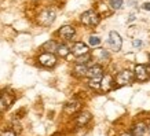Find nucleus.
<instances>
[{"instance_id": "obj_1", "label": "nucleus", "mask_w": 150, "mask_h": 136, "mask_svg": "<svg viewBox=\"0 0 150 136\" xmlns=\"http://www.w3.org/2000/svg\"><path fill=\"white\" fill-rule=\"evenodd\" d=\"M80 21H81V23L83 25H86V26H96V25L100 22V17L95 13V11L88 10V11H86V13L81 14Z\"/></svg>"}, {"instance_id": "obj_2", "label": "nucleus", "mask_w": 150, "mask_h": 136, "mask_svg": "<svg viewBox=\"0 0 150 136\" xmlns=\"http://www.w3.org/2000/svg\"><path fill=\"white\" fill-rule=\"evenodd\" d=\"M55 17H57V14H55L54 10L47 8L39 15V22L41 25H44V26H48V25H51L55 21Z\"/></svg>"}, {"instance_id": "obj_3", "label": "nucleus", "mask_w": 150, "mask_h": 136, "mask_svg": "<svg viewBox=\"0 0 150 136\" xmlns=\"http://www.w3.org/2000/svg\"><path fill=\"white\" fill-rule=\"evenodd\" d=\"M134 81V73L131 70H123L117 74V87H123L131 84Z\"/></svg>"}, {"instance_id": "obj_4", "label": "nucleus", "mask_w": 150, "mask_h": 136, "mask_svg": "<svg viewBox=\"0 0 150 136\" xmlns=\"http://www.w3.org/2000/svg\"><path fill=\"white\" fill-rule=\"evenodd\" d=\"M39 63L44 68H52L57 63V56L54 54H48V52H44L39 56Z\"/></svg>"}, {"instance_id": "obj_5", "label": "nucleus", "mask_w": 150, "mask_h": 136, "mask_svg": "<svg viewBox=\"0 0 150 136\" xmlns=\"http://www.w3.org/2000/svg\"><path fill=\"white\" fill-rule=\"evenodd\" d=\"M109 45L110 48L113 51H120L121 50V45H123V40H121V37H120V35H118L117 32H110L109 33Z\"/></svg>"}, {"instance_id": "obj_6", "label": "nucleus", "mask_w": 150, "mask_h": 136, "mask_svg": "<svg viewBox=\"0 0 150 136\" xmlns=\"http://www.w3.org/2000/svg\"><path fill=\"white\" fill-rule=\"evenodd\" d=\"M87 77H90V80H100L103 77V69L99 65H94L87 70Z\"/></svg>"}, {"instance_id": "obj_7", "label": "nucleus", "mask_w": 150, "mask_h": 136, "mask_svg": "<svg viewBox=\"0 0 150 136\" xmlns=\"http://www.w3.org/2000/svg\"><path fill=\"white\" fill-rule=\"evenodd\" d=\"M88 51H90L88 45L84 44L83 41H77V43H74V44H73L70 52H72L73 55H76V56L79 58V56H81V55L88 54Z\"/></svg>"}, {"instance_id": "obj_8", "label": "nucleus", "mask_w": 150, "mask_h": 136, "mask_svg": "<svg viewBox=\"0 0 150 136\" xmlns=\"http://www.w3.org/2000/svg\"><path fill=\"white\" fill-rule=\"evenodd\" d=\"M74 33H76V30H74V27L70 26V25H65V26H62L58 30L59 37L64 39V40H72L73 36H74Z\"/></svg>"}, {"instance_id": "obj_9", "label": "nucleus", "mask_w": 150, "mask_h": 136, "mask_svg": "<svg viewBox=\"0 0 150 136\" xmlns=\"http://www.w3.org/2000/svg\"><path fill=\"white\" fill-rule=\"evenodd\" d=\"M134 77L137 78L138 81H146V80L149 78L147 73H146V66L145 65H137V66H135Z\"/></svg>"}, {"instance_id": "obj_10", "label": "nucleus", "mask_w": 150, "mask_h": 136, "mask_svg": "<svg viewBox=\"0 0 150 136\" xmlns=\"http://www.w3.org/2000/svg\"><path fill=\"white\" fill-rule=\"evenodd\" d=\"M134 136H149V128L145 123H138L134 127V132H131Z\"/></svg>"}, {"instance_id": "obj_11", "label": "nucleus", "mask_w": 150, "mask_h": 136, "mask_svg": "<svg viewBox=\"0 0 150 136\" xmlns=\"http://www.w3.org/2000/svg\"><path fill=\"white\" fill-rule=\"evenodd\" d=\"M114 87V80L109 74H103V77L100 80V88L103 91H110Z\"/></svg>"}, {"instance_id": "obj_12", "label": "nucleus", "mask_w": 150, "mask_h": 136, "mask_svg": "<svg viewBox=\"0 0 150 136\" xmlns=\"http://www.w3.org/2000/svg\"><path fill=\"white\" fill-rule=\"evenodd\" d=\"M91 113L90 111H83V113H80L77 116V118H76V123H77L79 127H84V125H87V124L91 121Z\"/></svg>"}, {"instance_id": "obj_13", "label": "nucleus", "mask_w": 150, "mask_h": 136, "mask_svg": "<svg viewBox=\"0 0 150 136\" xmlns=\"http://www.w3.org/2000/svg\"><path fill=\"white\" fill-rule=\"evenodd\" d=\"M57 48H58V43L54 41V40H48L43 44V50L46 51V52H48V54H54V52H57Z\"/></svg>"}, {"instance_id": "obj_14", "label": "nucleus", "mask_w": 150, "mask_h": 136, "mask_svg": "<svg viewBox=\"0 0 150 136\" xmlns=\"http://www.w3.org/2000/svg\"><path fill=\"white\" fill-rule=\"evenodd\" d=\"M80 107H81L80 102H69V103L65 104V111L69 114H73V113H76V111H79Z\"/></svg>"}, {"instance_id": "obj_15", "label": "nucleus", "mask_w": 150, "mask_h": 136, "mask_svg": "<svg viewBox=\"0 0 150 136\" xmlns=\"http://www.w3.org/2000/svg\"><path fill=\"white\" fill-rule=\"evenodd\" d=\"M57 54H58V56H61V58H66V56L70 54V48H69L66 44H58Z\"/></svg>"}, {"instance_id": "obj_16", "label": "nucleus", "mask_w": 150, "mask_h": 136, "mask_svg": "<svg viewBox=\"0 0 150 136\" xmlns=\"http://www.w3.org/2000/svg\"><path fill=\"white\" fill-rule=\"evenodd\" d=\"M87 70H88V68H87L86 65H76V68H74L73 72L79 77H84V76H87Z\"/></svg>"}, {"instance_id": "obj_17", "label": "nucleus", "mask_w": 150, "mask_h": 136, "mask_svg": "<svg viewBox=\"0 0 150 136\" xmlns=\"http://www.w3.org/2000/svg\"><path fill=\"white\" fill-rule=\"evenodd\" d=\"M109 6L112 10H120L123 6V0H110Z\"/></svg>"}, {"instance_id": "obj_18", "label": "nucleus", "mask_w": 150, "mask_h": 136, "mask_svg": "<svg viewBox=\"0 0 150 136\" xmlns=\"http://www.w3.org/2000/svg\"><path fill=\"white\" fill-rule=\"evenodd\" d=\"M88 61H91V55L90 54H86V55H81L77 58V65H87Z\"/></svg>"}, {"instance_id": "obj_19", "label": "nucleus", "mask_w": 150, "mask_h": 136, "mask_svg": "<svg viewBox=\"0 0 150 136\" xmlns=\"http://www.w3.org/2000/svg\"><path fill=\"white\" fill-rule=\"evenodd\" d=\"M88 44L91 45V47H98L100 44V39L98 36H90L88 39Z\"/></svg>"}, {"instance_id": "obj_20", "label": "nucleus", "mask_w": 150, "mask_h": 136, "mask_svg": "<svg viewBox=\"0 0 150 136\" xmlns=\"http://www.w3.org/2000/svg\"><path fill=\"white\" fill-rule=\"evenodd\" d=\"M98 56H99L100 61H109L110 59V55L106 50H99L98 51Z\"/></svg>"}, {"instance_id": "obj_21", "label": "nucleus", "mask_w": 150, "mask_h": 136, "mask_svg": "<svg viewBox=\"0 0 150 136\" xmlns=\"http://www.w3.org/2000/svg\"><path fill=\"white\" fill-rule=\"evenodd\" d=\"M100 80H102V78H100ZM100 80H90V81H88V84H90V87H92V88L98 89V88H100Z\"/></svg>"}, {"instance_id": "obj_22", "label": "nucleus", "mask_w": 150, "mask_h": 136, "mask_svg": "<svg viewBox=\"0 0 150 136\" xmlns=\"http://www.w3.org/2000/svg\"><path fill=\"white\" fill-rule=\"evenodd\" d=\"M7 107H8V106L6 104L4 99H3V98L0 96V111H3V110H6V109H7Z\"/></svg>"}, {"instance_id": "obj_23", "label": "nucleus", "mask_w": 150, "mask_h": 136, "mask_svg": "<svg viewBox=\"0 0 150 136\" xmlns=\"http://www.w3.org/2000/svg\"><path fill=\"white\" fill-rule=\"evenodd\" d=\"M132 45H134L135 48H138V47H141V45H142V41L138 40V39H135V40L132 41Z\"/></svg>"}, {"instance_id": "obj_24", "label": "nucleus", "mask_w": 150, "mask_h": 136, "mask_svg": "<svg viewBox=\"0 0 150 136\" xmlns=\"http://www.w3.org/2000/svg\"><path fill=\"white\" fill-rule=\"evenodd\" d=\"M1 136H17V133H14L13 131H6L1 133Z\"/></svg>"}, {"instance_id": "obj_25", "label": "nucleus", "mask_w": 150, "mask_h": 136, "mask_svg": "<svg viewBox=\"0 0 150 136\" xmlns=\"http://www.w3.org/2000/svg\"><path fill=\"white\" fill-rule=\"evenodd\" d=\"M142 7H143V10H147V11H150V1H146V3L142 6Z\"/></svg>"}, {"instance_id": "obj_26", "label": "nucleus", "mask_w": 150, "mask_h": 136, "mask_svg": "<svg viewBox=\"0 0 150 136\" xmlns=\"http://www.w3.org/2000/svg\"><path fill=\"white\" fill-rule=\"evenodd\" d=\"M146 73H147V76L150 77V63L147 65V66H146Z\"/></svg>"}, {"instance_id": "obj_27", "label": "nucleus", "mask_w": 150, "mask_h": 136, "mask_svg": "<svg viewBox=\"0 0 150 136\" xmlns=\"http://www.w3.org/2000/svg\"><path fill=\"white\" fill-rule=\"evenodd\" d=\"M121 136H134V135H132L131 132H125V133H123Z\"/></svg>"}, {"instance_id": "obj_28", "label": "nucleus", "mask_w": 150, "mask_h": 136, "mask_svg": "<svg viewBox=\"0 0 150 136\" xmlns=\"http://www.w3.org/2000/svg\"><path fill=\"white\" fill-rule=\"evenodd\" d=\"M134 19H135V15H134V14H131V17H129V21H134Z\"/></svg>"}]
</instances>
